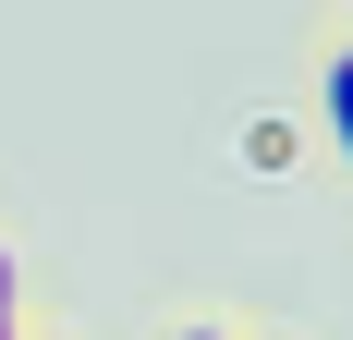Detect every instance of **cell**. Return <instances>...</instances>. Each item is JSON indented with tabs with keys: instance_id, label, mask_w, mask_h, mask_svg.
<instances>
[{
	"instance_id": "obj_1",
	"label": "cell",
	"mask_w": 353,
	"mask_h": 340,
	"mask_svg": "<svg viewBox=\"0 0 353 340\" xmlns=\"http://www.w3.org/2000/svg\"><path fill=\"white\" fill-rule=\"evenodd\" d=\"M317 134H329V158L353 170V49L341 36H317Z\"/></svg>"
},
{
	"instance_id": "obj_3",
	"label": "cell",
	"mask_w": 353,
	"mask_h": 340,
	"mask_svg": "<svg viewBox=\"0 0 353 340\" xmlns=\"http://www.w3.org/2000/svg\"><path fill=\"white\" fill-rule=\"evenodd\" d=\"M244 170H292V122H244Z\"/></svg>"
},
{
	"instance_id": "obj_6",
	"label": "cell",
	"mask_w": 353,
	"mask_h": 340,
	"mask_svg": "<svg viewBox=\"0 0 353 340\" xmlns=\"http://www.w3.org/2000/svg\"><path fill=\"white\" fill-rule=\"evenodd\" d=\"M244 340H292V328H244Z\"/></svg>"
},
{
	"instance_id": "obj_2",
	"label": "cell",
	"mask_w": 353,
	"mask_h": 340,
	"mask_svg": "<svg viewBox=\"0 0 353 340\" xmlns=\"http://www.w3.org/2000/svg\"><path fill=\"white\" fill-rule=\"evenodd\" d=\"M37 316H25V255H12V243H0V340H25Z\"/></svg>"
},
{
	"instance_id": "obj_5",
	"label": "cell",
	"mask_w": 353,
	"mask_h": 340,
	"mask_svg": "<svg viewBox=\"0 0 353 340\" xmlns=\"http://www.w3.org/2000/svg\"><path fill=\"white\" fill-rule=\"evenodd\" d=\"M317 36H341V49H353V0H329V25H317Z\"/></svg>"
},
{
	"instance_id": "obj_4",
	"label": "cell",
	"mask_w": 353,
	"mask_h": 340,
	"mask_svg": "<svg viewBox=\"0 0 353 340\" xmlns=\"http://www.w3.org/2000/svg\"><path fill=\"white\" fill-rule=\"evenodd\" d=\"M171 340H244V328H232V316H183Z\"/></svg>"
},
{
	"instance_id": "obj_7",
	"label": "cell",
	"mask_w": 353,
	"mask_h": 340,
	"mask_svg": "<svg viewBox=\"0 0 353 340\" xmlns=\"http://www.w3.org/2000/svg\"><path fill=\"white\" fill-rule=\"evenodd\" d=\"M25 340H73V328H25Z\"/></svg>"
}]
</instances>
